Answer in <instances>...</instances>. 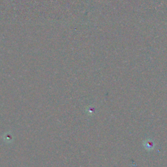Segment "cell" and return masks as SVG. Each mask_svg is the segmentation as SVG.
<instances>
[{
  "instance_id": "cell-1",
  "label": "cell",
  "mask_w": 167,
  "mask_h": 167,
  "mask_svg": "<svg viewBox=\"0 0 167 167\" xmlns=\"http://www.w3.org/2000/svg\"><path fill=\"white\" fill-rule=\"evenodd\" d=\"M143 145L146 150H148V151H152V150H153V148H154L155 144L151 139H146L143 142Z\"/></svg>"
}]
</instances>
